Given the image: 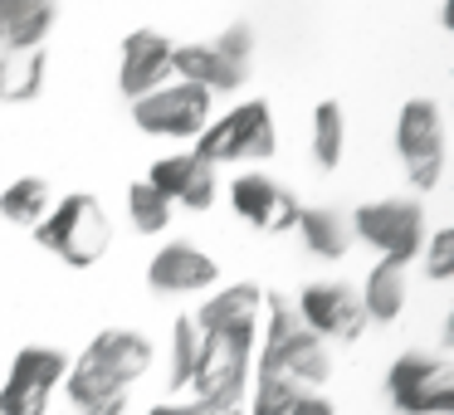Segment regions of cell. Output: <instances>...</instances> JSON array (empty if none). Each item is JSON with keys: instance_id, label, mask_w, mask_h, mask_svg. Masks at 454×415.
I'll use <instances>...</instances> for the list:
<instances>
[{"instance_id": "22", "label": "cell", "mask_w": 454, "mask_h": 415, "mask_svg": "<svg viewBox=\"0 0 454 415\" xmlns=\"http://www.w3.org/2000/svg\"><path fill=\"white\" fill-rule=\"evenodd\" d=\"M303 395L298 376L278 366L274 356H259V381H254V415H288L294 401Z\"/></svg>"}, {"instance_id": "3", "label": "cell", "mask_w": 454, "mask_h": 415, "mask_svg": "<svg viewBox=\"0 0 454 415\" xmlns=\"http://www.w3.org/2000/svg\"><path fill=\"white\" fill-rule=\"evenodd\" d=\"M35 235H40V245L54 259H64L74 269H89L113 245V220L98 196H83L79 191V196H64L59 206H50V215L35 225Z\"/></svg>"}, {"instance_id": "20", "label": "cell", "mask_w": 454, "mask_h": 415, "mask_svg": "<svg viewBox=\"0 0 454 415\" xmlns=\"http://www.w3.org/2000/svg\"><path fill=\"white\" fill-rule=\"evenodd\" d=\"M44 89V44L0 50V103H30Z\"/></svg>"}, {"instance_id": "27", "label": "cell", "mask_w": 454, "mask_h": 415, "mask_svg": "<svg viewBox=\"0 0 454 415\" xmlns=\"http://www.w3.org/2000/svg\"><path fill=\"white\" fill-rule=\"evenodd\" d=\"M288 415H337V405L327 401V395H317V391H303V395L294 401V411H288Z\"/></svg>"}, {"instance_id": "28", "label": "cell", "mask_w": 454, "mask_h": 415, "mask_svg": "<svg viewBox=\"0 0 454 415\" xmlns=\"http://www.w3.org/2000/svg\"><path fill=\"white\" fill-rule=\"evenodd\" d=\"M210 405H200V401H181V405H157L152 415H206Z\"/></svg>"}, {"instance_id": "13", "label": "cell", "mask_w": 454, "mask_h": 415, "mask_svg": "<svg viewBox=\"0 0 454 415\" xmlns=\"http://www.w3.org/2000/svg\"><path fill=\"white\" fill-rule=\"evenodd\" d=\"M230 206L239 210V220H249L254 230H269V235L294 230V220H298V200L288 196L274 176H264V171H245V176H235V186H230Z\"/></svg>"}, {"instance_id": "25", "label": "cell", "mask_w": 454, "mask_h": 415, "mask_svg": "<svg viewBox=\"0 0 454 415\" xmlns=\"http://www.w3.org/2000/svg\"><path fill=\"white\" fill-rule=\"evenodd\" d=\"M171 200L161 196L152 181H132L128 186V215H132V225L142 230V235H161V230L171 225Z\"/></svg>"}, {"instance_id": "26", "label": "cell", "mask_w": 454, "mask_h": 415, "mask_svg": "<svg viewBox=\"0 0 454 415\" xmlns=\"http://www.w3.org/2000/svg\"><path fill=\"white\" fill-rule=\"evenodd\" d=\"M425 274L430 278H454V230H440L425 249Z\"/></svg>"}, {"instance_id": "23", "label": "cell", "mask_w": 454, "mask_h": 415, "mask_svg": "<svg viewBox=\"0 0 454 415\" xmlns=\"http://www.w3.org/2000/svg\"><path fill=\"white\" fill-rule=\"evenodd\" d=\"M347 152V118L337 103H317L313 113V157L323 171H337V161H342Z\"/></svg>"}, {"instance_id": "12", "label": "cell", "mask_w": 454, "mask_h": 415, "mask_svg": "<svg viewBox=\"0 0 454 415\" xmlns=\"http://www.w3.org/2000/svg\"><path fill=\"white\" fill-rule=\"evenodd\" d=\"M147 181L171 200V206H186V210H210L220 196V167L206 161L196 147L176 152V157H161L157 167L147 171Z\"/></svg>"}, {"instance_id": "7", "label": "cell", "mask_w": 454, "mask_h": 415, "mask_svg": "<svg viewBox=\"0 0 454 415\" xmlns=\"http://www.w3.org/2000/svg\"><path fill=\"white\" fill-rule=\"evenodd\" d=\"M210 98L215 93H206L200 83H157L152 93H142V98H132V122H137L142 132H152V137H196L200 128L210 122Z\"/></svg>"}, {"instance_id": "30", "label": "cell", "mask_w": 454, "mask_h": 415, "mask_svg": "<svg viewBox=\"0 0 454 415\" xmlns=\"http://www.w3.org/2000/svg\"><path fill=\"white\" fill-rule=\"evenodd\" d=\"M0 50H5V35H0Z\"/></svg>"}, {"instance_id": "16", "label": "cell", "mask_w": 454, "mask_h": 415, "mask_svg": "<svg viewBox=\"0 0 454 415\" xmlns=\"http://www.w3.org/2000/svg\"><path fill=\"white\" fill-rule=\"evenodd\" d=\"M259 317H264V288L259 284H230L206 308L196 313L200 333H235V337H259Z\"/></svg>"}, {"instance_id": "5", "label": "cell", "mask_w": 454, "mask_h": 415, "mask_svg": "<svg viewBox=\"0 0 454 415\" xmlns=\"http://www.w3.org/2000/svg\"><path fill=\"white\" fill-rule=\"evenodd\" d=\"M249 362H254V337L235 333H206L200 342V362L191 372V391L200 405H239L249 391Z\"/></svg>"}, {"instance_id": "8", "label": "cell", "mask_w": 454, "mask_h": 415, "mask_svg": "<svg viewBox=\"0 0 454 415\" xmlns=\"http://www.w3.org/2000/svg\"><path fill=\"white\" fill-rule=\"evenodd\" d=\"M395 152L405 161L411 186L430 191L444 171V113L434 98H411L395 118Z\"/></svg>"}, {"instance_id": "15", "label": "cell", "mask_w": 454, "mask_h": 415, "mask_svg": "<svg viewBox=\"0 0 454 415\" xmlns=\"http://www.w3.org/2000/svg\"><path fill=\"white\" fill-rule=\"evenodd\" d=\"M215 278H220L215 259H210L206 249L186 245V239L161 245L157 259H152V269H147V284L157 288V294H206V288H215Z\"/></svg>"}, {"instance_id": "17", "label": "cell", "mask_w": 454, "mask_h": 415, "mask_svg": "<svg viewBox=\"0 0 454 415\" xmlns=\"http://www.w3.org/2000/svg\"><path fill=\"white\" fill-rule=\"evenodd\" d=\"M366 308V323H395L405 313V298H411V278H405V259H381V264L366 274V284L356 288Z\"/></svg>"}, {"instance_id": "19", "label": "cell", "mask_w": 454, "mask_h": 415, "mask_svg": "<svg viewBox=\"0 0 454 415\" xmlns=\"http://www.w3.org/2000/svg\"><path fill=\"white\" fill-rule=\"evenodd\" d=\"M59 20V0H0V35L5 44H44Z\"/></svg>"}, {"instance_id": "4", "label": "cell", "mask_w": 454, "mask_h": 415, "mask_svg": "<svg viewBox=\"0 0 454 415\" xmlns=\"http://www.w3.org/2000/svg\"><path fill=\"white\" fill-rule=\"evenodd\" d=\"M196 152L215 167H225V161H269L278 152V128L269 103H239L220 122H206L196 132Z\"/></svg>"}, {"instance_id": "6", "label": "cell", "mask_w": 454, "mask_h": 415, "mask_svg": "<svg viewBox=\"0 0 454 415\" xmlns=\"http://www.w3.org/2000/svg\"><path fill=\"white\" fill-rule=\"evenodd\" d=\"M401 415H450L454 411V366L440 352H405L386 376Z\"/></svg>"}, {"instance_id": "29", "label": "cell", "mask_w": 454, "mask_h": 415, "mask_svg": "<svg viewBox=\"0 0 454 415\" xmlns=\"http://www.w3.org/2000/svg\"><path fill=\"white\" fill-rule=\"evenodd\" d=\"M206 415H239V405H210Z\"/></svg>"}, {"instance_id": "1", "label": "cell", "mask_w": 454, "mask_h": 415, "mask_svg": "<svg viewBox=\"0 0 454 415\" xmlns=\"http://www.w3.org/2000/svg\"><path fill=\"white\" fill-rule=\"evenodd\" d=\"M152 366V342L132 327H108L98 333L89 347H83L79 362H69L64 372V391L79 411H93V405H108V401H128L132 381L147 376Z\"/></svg>"}, {"instance_id": "11", "label": "cell", "mask_w": 454, "mask_h": 415, "mask_svg": "<svg viewBox=\"0 0 454 415\" xmlns=\"http://www.w3.org/2000/svg\"><path fill=\"white\" fill-rule=\"evenodd\" d=\"M298 303V317H303L308 333L317 337H337V342H352L356 333L366 327V308H362V294L342 278H317L308 284L303 294L294 298Z\"/></svg>"}, {"instance_id": "9", "label": "cell", "mask_w": 454, "mask_h": 415, "mask_svg": "<svg viewBox=\"0 0 454 415\" xmlns=\"http://www.w3.org/2000/svg\"><path fill=\"white\" fill-rule=\"evenodd\" d=\"M352 235L381 249L386 259H415L425 249V206L405 196H386L352 210Z\"/></svg>"}, {"instance_id": "24", "label": "cell", "mask_w": 454, "mask_h": 415, "mask_svg": "<svg viewBox=\"0 0 454 415\" xmlns=\"http://www.w3.org/2000/svg\"><path fill=\"white\" fill-rule=\"evenodd\" d=\"M200 342H206V333H200V323L191 313H181L176 323H171V386H191V372H196L200 362Z\"/></svg>"}, {"instance_id": "10", "label": "cell", "mask_w": 454, "mask_h": 415, "mask_svg": "<svg viewBox=\"0 0 454 415\" xmlns=\"http://www.w3.org/2000/svg\"><path fill=\"white\" fill-rule=\"evenodd\" d=\"M64 372H69V356L59 347H20L11 362V376L0 386V415H44Z\"/></svg>"}, {"instance_id": "18", "label": "cell", "mask_w": 454, "mask_h": 415, "mask_svg": "<svg viewBox=\"0 0 454 415\" xmlns=\"http://www.w3.org/2000/svg\"><path fill=\"white\" fill-rule=\"evenodd\" d=\"M298 235H303V245L313 249L317 259H342L347 249H352V215L337 206H298Z\"/></svg>"}, {"instance_id": "14", "label": "cell", "mask_w": 454, "mask_h": 415, "mask_svg": "<svg viewBox=\"0 0 454 415\" xmlns=\"http://www.w3.org/2000/svg\"><path fill=\"white\" fill-rule=\"evenodd\" d=\"M171 54H176V40L161 30H132L122 40V64H118V83L128 98H142L157 83L171 79Z\"/></svg>"}, {"instance_id": "21", "label": "cell", "mask_w": 454, "mask_h": 415, "mask_svg": "<svg viewBox=\"0 0 454 415\" xmlns=\"http://www.w3.org/2000/svg\"><path fill=\"white\" fill-rule=\"evenodd\" d=\"M50 206H54V191L44 176H20L0 191V215L11 225H40L50 215Z\"/></svg>"}, {"instance_id": "2", "label": "cell", "mask_w": 454, "mask_h": 415, "mask_svg": "<svg viewBox=\"0 0 454 415\" xmlns=\"http://www.w3.org/2000/svg\"><path fill=\"white\" fill-rule=\"evenodd\" d=\"M254 25L235 20L230 30H220L215 40L200 44H176L171 54V74L186 83H200L206 93H235L249 83V64H254Z\"/></svg>"}]
</instances>
